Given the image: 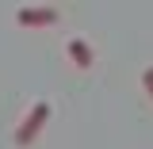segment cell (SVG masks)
Masks as SVG:
<instances>
[{"mask_svg": "<svg viewBox=\"0 0 153 149\" xmlns=\"http://www.w3.org/2000/svg\"><path fill=\"white\" fill-rule=\"evenodd\" d=\"M46 119H50V103H46V99H38L35 107L27 111V119H23V122L16 126V145H31L38 134H42Z\"/></svg>", "mask_w": 153, "mask_h": 149, "instance_id": "6da1fadb", "label": "cell"}, {"mask_svg": "<svg viewBox=\"0 0 153 149\" xmlns=\"http://www.w3.org/2000/svg\"><path fill=\"white\" fill-rule=\"evenodd\" d=\"M65 54L73 57V65H76V69H92V61H96L92 46H88L84 38H69V42H65Z\"/></svg>", "mask_w": 153, "mask_h": 149, "instance_id": "3957f363", "label": "cell"}, {"mask_svg": "<svg viewBox=\"0 0 153 149\" xmlns=\"http://www.w3.org/2000/svg\"><path fill=\"white\" fill-rule=\"evenodd\" d=\"M16 19L23 23V27H50L57 19V12L54 8H46V4H27V8H19L16 12Z\"/></svg>", "mask_w": 153, "mask_h": 149, "instance_id": "7a4b0ae2", "label": "cell"}, {"mask_svg": "<svg viewBox=\"0 0 153 149\" xmlns=\"http://www.w3.org/2000/svg\"><path fill=\"white\" fill-rule=\"evenodd\" d=\"M142 84H146V92L153 96V65H149V69H146V73H142Z\"/></svg>", "mask_w": 153, "mask_h": 149, "instance_id": "277c9868", "label": "cell"}]
</instances>
